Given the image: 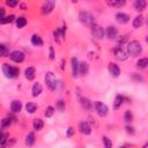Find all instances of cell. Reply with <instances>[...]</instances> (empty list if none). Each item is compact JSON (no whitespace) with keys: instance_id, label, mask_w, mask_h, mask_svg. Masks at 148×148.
<instances>
[{"instance_id":"6da1fadb","label":"cell","mask_w":148,"mask_h":148,"mask_svg":"<svg viewBox=\"0 0 148 148\" xmlns=\"http://www.w3.org/2000/svg\"><path fill=\"white\" fill-rule=\"evenodd\" d=\"M142 52V45L140 42L138 40H132L130 43H127V54L132 56V57H138L139 54H141Z\"/></svg>"},{"instance_id":"7a4b0ae2","label":"cell","mask_w":148,"mask_h":148,"mask_svg":"<svg viewBox=\"0 0 148 148\" xmlns=\"http://www.w3.org/2000/svg\"><path fill=\"white\" fill-rule=\"evenodd\" d=\"M2 72L5 74L6 77H9V79H14L20 73V69L17 67H13L10 66L9 64H3L2 65Z\"/></svg>"},{"instance_id":"3957f363","label":"cell","mask_w":148,"mask_h":148,"mask_svg":"<svg viewBox=\"0 0 148 148\" xmlns=\"http://www.w3.org/2000/svg\"><path fill=\"white\" fill-rule=\"evenodd\" d=\"M45 83H46V87L50 89V90H56L57 88V84H58V80L56 77V75L52 73V72H47L45 74Z\"/></svg>"},{"instance_id":"277c9868","label":"cell","mask_w":148,"mask_h":148,"mask_svg":"<svg viewBox=\"0 0 148 148\" xmlns=\"http://www.w3.org/2000/svg\"><path fill=\"white\" fill-rule=\"evenodd\" d=\"M79 18H80V22L83 23L84 25H88V27H91L94 23V16L88 13V12H80L79 14Z\"/></svg>"},{"instance_id":"5b68a950","label":"cell","mask_w":148,"mask_h":148,"mask_svg":"<svg viewBox=\"0 0 148 148\" xmlns=\"http://www.w3.org/2000/svg\"><path fill=\"white\" fill-rule=\"evenodd\" d=\"M94 106H95V110H96V112L99 117H105L109 112V108L106 106V104L102 103L101 101L94 102Z\"/></svg>"},{"instance_id":"8992f818","label":"cell","mask_w":148,"mask_h":148,"mask_svg":"<svg viewBox=\"0 0 148 148\" xmlns=\"http://www.w3.org/2000/svg\"><path fill=\"white\" fill-rule=\"evenodd\" d=\"M91 35L96 39H102L104 37V29L99 24H92L91 25Z\"/></svg>"},{"instance_id":"52a82bcc","label":"cell","mask_w":148,"mask_h":148,"mask_svg":"<svg viewBox=\"0 0 148 148\" xmlns=\"http://www.w3.org/2000/svg\"><path fill=\"white\" fill-rule=\"evenodd\" d=\"M9 57H10V59L14 61V62H22L23 60H24V53L22 52V51H18V50H16V51H13V52H10L9 53Z\"/></svg>"},{"instance_id":"ba28073f","label":"cell","mask_w":148,"mask_h":148,"mask_svg":"<svg viewBox=\"0 0 148 148\" xmlns=\"http://www.w3.org/2000/svg\"><path fill=\"white\" fill-rule=\"evenodd\" d=\"M113 54H114V57H116L118 60H120V61L127 59V53L121 49V46H117V47H114V50H113Z\"/></svg>"},{"instance_id":"9c48e42d","label":"cell","mask_w":148,"mask_h":148,"mask_svg":"<svg viewBox=\"0 0 148 148\" xmlns=\"http://www.w3.org/2000/svg\"><path fill=\"white\" fill-rule=\"evenodd\" d=\"M117 34H118V30H117V28H116L114 25H109V27L105 29V31H104V35H105L109 39L116 38V37H117Z\"/></svg>"},{"instance_id":"30bf717a","label":"cell","mask_w":148,"mask_h":148,"mask_svg":"<svg viewBox=\"0 0 148 148\" xmlns=\"http://www.w3.org/2000/svg\"><path fill=\"white\" fill-rule=\"evenodd\" d=\"M108 69H109V73L113 76V77H118L120 75V68L117 64L114 62H110L109 66H108Z\"/></svg>"},{"instance_id":"8fae6325","label":"cell","mask_w":148,"mask_h":148,"mask_svg":"<svg viewBox=\"0 0 148 148\" xmlns=\"http://www.w3.org/2000/svg\"><path fill=\"white\" fill-rule=\"evenodd\" d=\"M71 67H72V75L73 77H77L79 76V61L75 57L72 58L71 60Z\"/></svg>"},{"instance_id":"7c38bea8","label":"cell","mask_w":148,"mask_h":148,"mask_svg":"<svg viewBox=\"0 0 148 148\" xmlns=\"http://www.w3.org/2000/svg\"><path fill=\"white\" fill-rule=\"evenodd\" d=\"M79 130H80V132H81L82 134H84V135H89V134L91 133V127H90V125H89L87 121H81V123L79 124Z\"/></svg>"},{"instance_id":"4fadbf2b","label":"cell","mask_w":148,"mask_h":148,"mask_svg":"<svg viewBox=\"0 0 148 148\" xmlns=\"http://www.w3.org/2000/svg\"><path fill=\"white\" fill-rule=\"evenodd\" d=\"M54 8V1H45L42 6V13L43 14H50Z\"/></svg>"},{"instance_id":"5bb4252c","label":"cell","mask_w":148,"mask_h":148,"mask_svg":"<svg viewBox=\"0 0 148 148\" xmlns=\"http://www.w3.org/2000/svg\"><path fill=\"white\" fill-rule=\"evenodd\" d=\"M116 20H117L118 23L125 24V23H127V22L130 21V15L126 14V13H123V12L117 13V14H116Z\"/></svg>"},{"instance_id":"9a60e30c","label":"cell","mask_w":148,"mask_h":148,"mask_svg":"<svg viewBox=\"0 0 148 148\" xmlns=\"http://www.w3.org/2000/svg\"><path fill=\"white\" fill-rule=\"evenodd\" d=\"M143 22H145V17L142 16V15H139V16H135L134 18H133V22H132V24H133V27L134 28H141L142 25H143Z\"/></svg>"},{"instance_id":"2e32d148","label":"cell","mask_w":148,"mask_h":148,"mask_svg":"<svg viewBox=\"0 0 148 148\" xmlns=\"http://www.w3.org/2000/svg\"><path fill=\"white\" fill-rule=\"evenodd\" d=\"M89 72V65L86 61L79 62V74L81 75H87Z\"/></svg>"},{"instance_id":"e0dca14e","label":"cell","mask_w":148,"mask_h":148,"mask_svg":"<svg viewBox=\"0 0 148 148\" xmlns=\"http://www.w3.org/2000/svg\"><path fill=\"white\" fill-rule=\"evenodd\" d=\"M24 76L25 79L28 80H34L35 76H36V69L34 67H28L25 71H24Z\"/></svg>"},{"instance_id":"ac0fdd59","label":"cell","mask_w":148,"mask_h":148,"mask_svg":"<svg viewBox=\"0 0 148 148\" xmlns=\"http://www.w3.org/2000/svg\"><path fill=\"white\" fill-rule=\"evenodd\" d=\"M10 110H12L14 113L20 112V111L22 110V103H21L20 101H17V99L13 101V102H12V104H10Z\"/></svg>"},{"instance_id":"d6986e66","label":"cell","mask_w":148,"mask_h":148,"mask_svg":"<svg viewBox=\"0 0 148 148\" xmlns=\"http://www.w3.org/2000/svg\"><path fill=\"white\" fill-rule=\"evenodd\" d=\"M147 6V2L145 0H135L134 1V8L138 12H142Z\"/></svg>"},{"instance_id":"ffe728a7","label":"cell","mask_w":148,"mask_h":148,"mask_svg":"<svg viewBox=\"0 0 148 148\" xmlns=\"http://www.w3.org/2000/svg\"><path fill=\"white\" fill-rule=\"evenodd\" d=\"M42 91H43V87H42V84L38 83V82L35 83L34 87H32V96H34V97L39 96V95L42 94Z\"/></svg>"},{"instance_id":"44dd1931","label":"cell","mask_w":148,"mask_h":148,"mask_svg":"<svg viewBox=\"0 0 148 148\" xmlns=\"http://www.w3.org/2000/svg\"><path fill=\"white\" fill-rule=\"evenodd\" d=\"M148 65V59L147 58H141L136 61V68L138 69H145Z\"/></svg>"},{"instance_id":"7402d4cb","label":"cell","mask_w":148,"mask_h":148,"mask_svg":"<svg viewBox=\"0 0 148 148\" xmlns=\"http://www.w3.org/2000/svg\"><path fill=\"white\" fill-rule=\"evenodd\" d=\"M109 6H111V7H117V8H120V7H124L125 6V1H120V0H112V1H108L106 2Z\"/></svg>"},{"instance_id":"603a6c76","label":"cell","mask_w":148,"mask_h":148,"mask_svg":"<svg viewBox=\"0 0 148 148\" xmlns=\"http://www.w3.org/2000/svg\"><path fill=\"white\" fill-rule=\"evenodd\" d=\"M31 43H32V45H35V46H42V45H43V39H42L40 36H38V35H32V37H31Z\"/></svg>"},{"instance_id":"cb8c5ba5","label":"cell","mask_w":148,"mask_h":148,"mask_svg":"<svg viewBox=\"0 0 148 148\" xmlns=\"http://www.w3.org/2000/svg\"><path fill=\"white\" fill-rule=\"evenodd\" d=\"M32 127H34V130H36V131H40V130L44 127V123H43V120L39 119V118L35 119L34 123H32Z\"/></svg>"},{"instance_id":"d4e9b609","label":"cell","mask_w":148,"mask_h":148,"mask_svg":"<svg viewBox=\"0 0 148 148\" xmlns=\"http://www.w3.org/2000/svg\"><path fill=\"white\" fill-rule=\"evenodd\" d=\"M123 102H124V97L121 95H117L114 98V102H113V109H119L121 106Z\"/></svg>"},{"instance_id":"484cf974","label":"cell","mask_w":148,"mask_h":148,"mask_svg":"<svg viewBox=\"0 0 148 148\" xmlns=\"http://www.w3.org/2000/svg\"><path fill=\"white\" fill-rule=\"evenodd\" d=\"M35 140H36V138H35V133L30 132V133H28V135H27V138H25V145H28V146H32V145L35 143Z\"/></svg>"},{"instance_id":"4316f807","label":"cell","mask_w":148,"mask_h":148,"mask_svg":"<svg viewBox=\"0 0 148 148\" xmlns=\"http://www.w3.org/2000/svg\"><path fill=\"white\" fill-rule=\"evenodd\" d=\"M81 105H82V108H84L86 110H90L91 106H92L91 102H90L88 98H86V97H82V98H81Z\"/></svg>"},{"instance_id":"83f0119b","label":"cell","mask_w":148,"mask_h":148,"mask_svg":"<svg viewBox=\"0 0 148 148\" xmlns=\"http://www.w3.org/2000/svg\"><path fill=\"white\" fill-rule=\"evenodd\" d=\"M14 18H15V16H14L13 14H10V15H7V16L1 17V18H0V23H1V24H7V23L13 22Z\"/></svg>"},{"instance_id":"f1b7e54d","label":"cell","mask_w":148,"mask_h":148,"mask_svg":"<svg viewBox=\"0 0 148 148\" xmlns=\"http://www.w3.org/2000/svg\"><path fill=\"white\" fill-rule=\"evenodd\" d=\"M25 110H27V112H29V113H34V112L37 110V105H36L35 103H32V102H28L27 105H25Z\"/></svg>"},{"instance_id":"f546056e","label":"cell","mask_w":148,"mask_h":148,"mask_svg":"<svg viewBox=\"0 0 148 148\" xmlns=\"http://www.w3.org/2000/svg\"><path fill=\"white\" fill-rule=\"evenodd\" d=\"M25 24H27V20H25V17L20 16V17H17V18H16V27H17L18 29L23 28Z\"/></svg>"},{"instance_id":"4dcf8cb0","label":"cell","mask_w":148,"mask_h":148,"mask_svg":"<svg viewBox=\"0 0 148 148\" xmlns=\"http://www.w3.org/2000/svg\"><path fill=\"white\" fill-rule=\"evenodd\" d=\"M53 38H54V40H56V42H58V43H59V42H60V40L64 38V37H62V35H61V31H60V29H59V28H58L57 30H54V31H53Z\"/></svg>"},{"instance_id":"1f68e13d","label":"cell","mask_w":148,"mask_h":148,"mask_svg":"<svg viewBox=\"0 0 148 148\" xmlns=\"http://www.w3.org/2000/svg\"><path fill=\"white\" fill-rule=\"evenodd\" d=\"M0 57H9V50L5 45H0Z\"/></svg>"},{"instance_id":"d6a6232c","label":"cell","mask_w":148,"mask_h":148,"mask_svg":"<svg viewBox=\"0 0 148 148\" xmlns=\"http://www.w3.org/2000/svg\"><path fill=\"white\" fill-rule=\"evenodd\" d=\"M124 119H125V121H126V123H131V121H132V119H133L132 111L126 110V111H125V114H124Z\"/></svg>"},{"instance_id":"836d02e7","label":"cell","mask_w":148,"mask_h":148,"mask_svg":"<svg viewBox=\"0 0 148 148\" xmlns=\"http://www.w3.org/2000/svg\"><path fill=\"white\" fill-rule=\"evenodd\" d=\"M53 113H54V108L53 106H47L46 108V110H45V117L46 118H50V117H52L53 116Z\"/></svg>"},{"instance_id":"e575fe53","label":"cell","mask_w":148,"mask_h":148,"mask_svg":"<svg viewBox=\"0 0 148 148\" xmlns=\"http://www.w3.org/2000/svg\"><path fill=\"white\" fill-rule=\"evenodd\" d=\"M103 145L104 148H112V142L108 136H103Z\"/></svg>"},{"instance_id":"d590c367","label":"cell","mask_w":148,"mask_h":148,"mask_svg":"<svg viewBox=\"0 0 148 148\" xmlns=\"http://www.w3.org/2000/svg\"><path fill=\"white\" fill-rule=\"evenodd\" d=\"M56 108H57L59 111H64V110H65V108H66V105H65V102H64L62 99H59V101L57 102V105H56Z\"/></svg>"},{"instance_id":"8d00e7d4","label":"cell","mask_w":148,"mask_h":148,"mask_svg":"<svg viewBox=\"0 0 148 148\" xmlns=\"http://www.w3.org/2000/svg\"><path fill=\"white\" fill-rule=\"evenodd\" d=\"M10 124H12V120H10V118H3V119L1 120V127H2V128H5V127H8Z\"/></svg>"},{"instance_id":"74e56055","label":"cell","mask_w":148,"mask_h":148,"mask_svg":"<svg viewBox=\"0 0 148 148\" xmlns=\"http://www.w3.org/2000/svg\"><path fill=\"white\" fill-rule=\"evenodd\" d=\"M127 42V36H120L119 38H117V45H123L124 43Z\"/></svg>"},{"instance_id":"f35d334b","label":"cell","mask_w":148,"mask_h":148,"mask_svg":"<svg viewBox=\"0 0 148 148\" xmlns=\"http://www.w3.org/2000/svg\"><path fill=\"white\" fill-rule=\"evenodd\" d=\"M132 77H133L135 81H138V82H143V77H142L141 75L136 74V73H132Z\"/></svg>"},{"instance_id":"ab89813d","label":"cell","mask_w":148,"mask_h":148,"mask_svg":"<svg viewBox=\"0 0 148 148\" xmlns=\"http://www.w3.org/2000/svg\"><path fill=\"white\" fill-rule=\"evenodd\" d=\"M6 3H7L9 7H15V6L17 5V1H16V0H7Z\"/></svg>"},{"instance_id":"60d3db41","label":"cell","mask_w":148,"mask_h":148,"mask_svg":"<svg viewBox=\"0 0 148 148\" xmlns=\"http://www.w3.org/2000/svg\"><path fill=\"white\" fill-rule=\"evenodd\" d=\"M49 54H50V59L51 60H53L54 59V50H53V47L52 46H50V49H49Z\"/></svg>"},{"instance_id":"b9f144b4","label":"cell","mask_w":148,"mask_h":148,"mask_svg":"<svg viewBox=\"0 0 148 148\" xmlns=\"http://www.w3.org/2000/svg\"><path fill=\"white\" fill-rule=\"evenodd\" d=\"M73 134H74V128H73V127H68V130H67V134H66V135L69 138V136H72Z\"/></svg>"},{"instance_id":"7bdbcfd3","label":"cell","mask_w":148,"mask_h":148,"mask_svg":"<svg viewBox=\"0 0 148 148\" xmlns=\"http://www.w3.org/2000/svg\"><path fill=\"white\" fill-rule=\"evenodd\" d=\"M5 16V8L3 7H0V18Z\"/></svg>"},{"instance_id":"ee69618b","label":"cell","mask_w":148,"mask_h":148,"mask_svg":"<svg viewBox=\"0 0 148 148\" xmlns=\"http://www.w3.org/2000/svg\"><path fill=\"white\" fill-rule=\"evenodd\" d=\"M126 130H127V133H131V134H133V133H134V131H133L134 128H133V127H128V126H127V127H126Z\"/></svg>"},{"instance_id":"f6af8a7d","label":"cell","mask_w":148,"mask_h":148,"mask_svg":"<svg viewBox=\"0 0 148 148\" xmlns=\"http://www.w3.org/2000/svg\"><path fill=\"white\" fill-rule=\"evenodd\" d=\"M21 8H22V9H24V8H25V5H24V3H22V5H21Z\"/></svg>"},{"instance_id":"bcb514c9","label":"cell","mask_w":148,"mask_h":148,"mask_svg":"<svg viewBox=\"0 0 148 148\" xmlns=\"http://www.w3.org/2000/svg\"><path fill=\"white\" fill-rule=\"evenodd\" d=\"M2 134H3V133H2L1 131H0V138H1V135H2Z\"/></svg>"},{"instance_id":"7dc6e473","label":"cell","mask_w":148,"mask_h":148,"mask_svg":"<svg viewBox=\"0 0 148 148\" xmlns=\"http://www.w3.org/2000/svg\"><path fill=\"white\" fill-rule=\"evenodd\" d=\"M120 148H127V147H125V146H123V147H120Z\"/></svg>"}]
</instances>
